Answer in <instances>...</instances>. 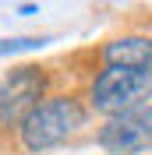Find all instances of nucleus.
<instances>
[{"label":"nucleus","instance_id":"3","mask_svg":"<svg viewBox=\"0 0 152 155\" xmlns=\"http://www.w3.org/2000/svg\"><path fill=\"white\" fill-rule=\"evenodd\" d=\"M43 88H46V78L39 67H18L7 78H0V127L21 124L39 106Z\"/></svg>","mask_w":152,"mask_h":155},{"label":"nucleus","instance_id":"5","mask_svg":"<svg viewBox=\"0 0 152 155\" xmlns=\"http://www.w3.org/2000/svg\"><path fill=\"white\" fill-rule=\"evenodd\" d=\"M106 67H152V39L145 35H124L106 42L103 49Z\"/></svg>","mask_w":152,"mask_h":155},{"label":"nucleus","instance_id":"6","mask_svg":"<svg viewBox=\"0 0 152 155\" xmlns=\"http://www.w3.org/2000/svg\"><path fill=\"white\" fill-rule=\"evenodd\" d=\"M36 46H43V39H0V57L18 53V49H36Z\"/></svg>","mask_w":152,"mask_h":155},{"label":"nucleus","instance_id":"1","mask_svg":"<svg viewBox=\"0 0 152 155\" xmlns=\"http://www.w3.org/2000/svg\"><path fill=\"white\" fill-rule=\"evenodd\" d=\"M85 124V109L71 95H57L39 102L25 120H21V141L29 152H46V148L60 145Z\"/></svg>","mask_w":152,"mask_h":155},{"label":"nucleus","instance_id":"4","mask_svg":"<svg viewBox=\"0 0 152 155\" xmlns=\"http://www.w3.org/2000/svg\"><path fill=\"white\" fill-rule=\"evenodd\" d=\"M99 145L110 155H131V152L152 148V106H142V109L113 116L99 130Z\"/></svg>","mask_w":152,"mask_h":155},{"label":"nucleus","instance_id":"2","mask_svg":"<svg viewBox=\"0 0 152 155\" xmlns=\"http://www.w3.org/2000/svg\"><path fill=\"white\" fill-rule=\"evenodd\" d=\"M152 95V71L149 67H106L92 81L88 102L92 109L106 116H120L131 109H142V102Z\"/></svg>","mask_w":152,"mask_h":155}]
</instances>
